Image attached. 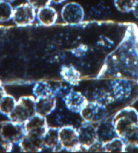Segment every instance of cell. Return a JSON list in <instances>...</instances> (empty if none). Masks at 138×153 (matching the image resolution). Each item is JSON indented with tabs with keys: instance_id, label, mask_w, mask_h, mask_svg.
Returning <instances> with one entry per match:
<instances>
[{
	"instance_id": "6da1fadb",
	"label": "cell",
	"mask_w": 138,
	"mask_h": 153,
	"mask_svg": "<svg viewBox=\"0 0 138 153\" xmlns=\"http://www.w3.org/2000/svg\"><path fill=\"white\" fill-rule=\"evenodd\" d=\"M36 114V99L33 97H23L17 100L15 108L8 118L15 123L23 126Z\"/></svg>"
},
{
	"instance_id": "7a4b0ae2",
	"label": "cell",
	"mask_w": 138,
	"mask_h": 153,
	"mask_svg": "<svg viewBox=\"0 0 138 153\" xmlns=\"http://www.w3.org/2000/svg\"><path fill=\"white\" fill-rule=\"evenodd\" d=\"M118 137L122 139L125 134L138 125V112L134 108L127 107L117 112L112 119Z\"/></svg>"
},
{
	"instance_id": "3957f363",
	"label": "cell",
	"mask_w": 138,
	"mask_h": 153,
	"mask_svg": "<svg viewBox=\"0 0 138 153\" xmlns=\"http://www.w3.org/2000/svg\"><path fill=\"white\" fill-rule=\"evenodd\" d=\"M59 140L62 150L67 152H86L79 145L77 129L73 126H62L59 128Z\"/></svg>"
},
{
	"instance_id": "277c9868",
	"label": "cell",
	"mask_w": 138,
	"mask_h": 153,
	"mask_svg": "<svg viewBox=\"0 0 138 153\" xmlns=\"http://www.w3.org/2000/svg\"><path fill=\"white\" fill-rule=\"evenodd\" d=\"M84 122L99 123L107 115V109L104 104L98 101H88L79 112Z\"/></svg>"
},
{
	"instance_id": "5b68a950",
	"label": "cell",
	"mask_w": 138,
	"mask_h": 153,
	"mask_svg": "<svg viewBox=\"0 0 138 153\" xmlns=\"http://www.w3.org/2000/svg\"><path fill=\"white\" fill-rule=\"evenodd\" d=\"M24 135L23 125L17 124L9 119L0 123V138L12 145L19 144Z\"/></svg>"
},
{
	"instance_id": "8992f818",
	"label": "cell",
	"mask_w": 138,
	"mask_h": 153,
	"mask_svg": "<svg viewBox=\"0 0 138 153\" xmlns=\"http://www.w3.org/2000/svg\"><path fill=\"white\" fill-rule=\"evenodd\" d=\"M36 11L29 3H22L14 9L11 19L17 26H28L36 19Z\"/></svg>"
},
{
	"instance_id": "52a82bcc",
	"label": "cell",
	"mask_w": 138,
	"mask_h": 153,
	"mask_svg": "<svg viewBox=\"0 0 138 153\" xmlns=\"http://www.w3.org/2000/svg\"><path fill=\"white\" fill-rule=\"evenodd\" d=\"M61 17L64 22L70 25H77L83 22L84 11L82 6L76 2L66 3L61 10Z\"/></svg>"
},
{
	"instance_id": "ba28073f",
	"label": "cell",
	"mask_w": 138,
	"mask_h": 153,
	"mask_svg": "<svg viewBox=\"0 0 138 153\" xmlns=\"http://www.w3.org/2000/svg\"><path fill=\"white\" fill-rule=\"evenodd\" d=\"M25 134L43 137L49 128L45 117L36 114L23 125Z\"/></svg>"
},
{
	"instance_id": "9c48e42d",
	"label": "cell",
	"mask_w": 138,
	"mask_h": 153,
	"mask_svg": "<svg viewBox=\"0 0 138 153\" xmlns=\"http://www.w3.org/2000/svg\"><path fill=\"white\" fill-rule=\"evenodd\" d=\"M77 131L79 145L88 152V148L98 141L96 127L93 123L84 122Z\"/></svg>"
},
{
	"instance_id": "30bf717a",
	"label": "cell",
	"mask_w": 138,
	"mask_h": 153,
	"mask_svg": "<svg viewBox=\"0 0 138 153\" xmlns=\"http://www.w3.org/2000/svg\"><path fill=\"white\" fill-rule=\"evenodd\" d=\"M97 140L105 144L118 137L116 130L112 121H102L96 126Z\"/></svg>"
},
{
	"instance_id": "8fae6325",
	"label": "cell",
	"mask_w": 138,
	"mask_h": 153,
	"mask_svg": "<svg viewBox=\"0 0 138 153\" xmlns=\"http://www.w3.org/2000/svg\"><path fill=\"white\" fill-rule=\"evenodd\" d=\"M64 99L67 108L78 113H79L88 101L82 93L72 90L64 97Z\"/></svg>"
},
{
	"instance_id": "7c38bea8",
	"label": "cell",
	"mask_w": 138,
	"mask_h": 153,
	"mask_svg": "<svg viewBox=\"0 0 138 153\" xmlns=\"http://www.w3.org/2000/svg\"><path fill=\"white\" fill-rule=\"evenodd\" d=\"M21 152L25 153L41 152L43 149V137L25 134L19 143Z\"/></svg>"
},
{
	"instance_id": "4fadbf2b",
	"label": "cell",
	"mask_w": 138,
	"mask_h": 153,
	"mask_svg": "<svg viewBox=\"0 0 138 153\" xmlns=\"http://www.w3.org/2000/svg\"><path fill=\"white\" fill-rule=\"evenodd\" d=\"M59 128L49 127L43 137V149L53 152L62 151L59 140Z\"/></svg>"
},
{
	"instance_id": "5bb4252c",
	"label": "cell",
	"mask_w": 138,
	"mask_h": 153,
	"mask_svg": "<svg viewBox=\"0 0 138 153\" xmlns=\"http://www.w3.org/2000/svg\"><path fill=\"white\" fill-rule=\"evenodd\" d=\"M57 101L54 95L36 99V112L37 114L47 117L53 113L56 107Z\"/></svg>"
},
{
	"instance_id": "9a60e30c",
	"label": "cell",
	"mask_w": 138,
	"mask_h": 153,
	"mask_svg": "<svg viewBox=\"0 0 138 153\" xmlns=\"http://www.w3.org/2000/svg\"><path fill=\"white\" fill-rule=\"evenodd\" d=\"M36 19L41 25L50 27L55 24L58 19V13L53 8L50 6L37 10Z\"/></svg>"
},
{
	"instance_id": "2e32d148",
	"label": "cell",
	"mask_w": 138,
	"mask_h": 153,
	"mask_svg": "<svg viewBox=\"0 0 138 153\" xmlns=\"http://www.w3.org/2000/svg\"><path fill=\"white\" fill-rule=\"evenodd\" d=\"M53 88L49 83L46 82H39L35 84L33 89V97L35 99L45 98L55 96Z\"/></svg>"
},
{
	"instance_id": "e0dca14e",
	"label": "cell",
	"mask_w": 138,
	"mask_h": 153,
	"mask_svg": "<svg viewBox=\"0 0 138 153\" xmlns=\"http://www.w3.org/2000/svg\"><path fill=\"white\" fill-rule=\"evenodd\" d=\"M17 102L14 97L6 94L0 102V113L8 117L15 108Z\"/></svg>"
},
{
	"instance_id": "ac0fdd59",
	"label": "cell",
	"mask_w": 138,
	"mask_h": 153,
	"mask_svg": "<svg viewBox=\"0 0 138 153\" xmlns=\"http://www.w3.org/2000/svg\"><path fill=\"white\" fill-rule=\"evenodd\" d=\"M125 143L122 139L119 137L112 140L110 141L103 144L104 152L120 153L124 152Z\"/></svg>"
},
{
	"instance_id": "d6986e66",
	"label": "cell",
	"mask_w": 138,
	"mask_h": 153,
	"mask_svg": "<svg viewBox=\"0 0 138 153\" xmlns=\"http://www.w3.org/2000/svg\"><path fill=\"white\" fill-rule=\"evenodd\" d=\"M62 76L66 82L71 85H76L80 80L79 72L72 66H67L62 68Z\"/></svg>"
},
{
	"instance_id": "ffe728a7",
	"label": "cell",
	"mask_w": 138,
	"mask_h": 153,
	"mask_svg": "<svg viewBox=\"0 0 138 153\" xmlns=\"http://www.w3.org/2000/svg\"><path fill=\"white\" fill-rule=\"evenodd\" d=\"M14 8L10 3L2 0L0 2V22H6L12 19Z\"/></svg>"
},
{
	"instance_id": "44dd1931",
	"label": "cell",
	"mask_w": 138,
	"mask_h": 153,
	"mask_svg": "<svg viewBox=\"0 0 138 153\" xmlns=\"http://www.w3.org/2000/svg\"><path fill=\"white\" fill-rule=\"evenodd\" d=\"M137 0H114V6L122 13L132 11Z\"/></svg>"
},
{
	"instance_id": "7402d4cb",
	"label": "cell",
	"mask_w": 138,
	"mask_h": 153,
	"mask_svg": "<svg viewBox=\"0 0 138 153\" xmlns=\"http://www.w3.org/2000/svg\"><path fill=\"white\" fill-rule=\"evenodd\" d=\"M122 139L125 145L138 146V125L130 129Z\"/></svg>"
},
{
	"instance_id": "603a6c76",
	"label": "cell",
	"mask_w": 138,
	"mask_h": 153,
	"mask_svg": "<svg viewBox=\"0 0 138 153\" xmlns=\"http://www.w3.org/2000/svg\"><path fill=\"white\" fill-rule=\"evenodd\" d=\"M28 3L36 10L50 6V0H28Z\"/></svg>"
},
{
	"instance_id": "cb8c5ba5",
	"label": "cell",
	"mask_w": 138,
	"mask_h": 153,
	"mask_svg": "<svg viewBox=\"0 0 138 153\" xmlns=\"http://www.w3.org/2000/svg\"><path fill=\"white\" fill-rule=\"evenodd\" d=\"M13 146L9 142L0 138V153L10 152L12 151Z\"/></svg>"
},
{
	"instance_id": "d4e9b609",
	"label": "cell",
	"mask_w": 138,
	"mask_h": 153,
	"mask_svg": "<svg viewBox=\"0 0 138 153\" xmlns=\"http://www.w3.org/2000/svg\"><path fill=\"white\" fill-rule=\"evenodd\" d=\"M88 152H104L103 144L97 141L94 144L89 148L88 150Z\"/></svg>"
},
{
	"instance_id": "484cf974",
	"label": "cell",
	"mask_w": 138,
	"mask_h": 153,
	"mask_svg": "<svg viewBox=\"0 0 138 153\" xmlns=\"http://www.w3.org/2000/svg\"><path fill=\"white\" fill-rule=\"evenodd\" d=\"M124 152L138 153V146H137V145H125Z\"/></svg>"
},
{
	"instance_id": "4316f807",
	"label": "cell",
	"mask_w": 138,
	"mask_h": 153,
	"mask_svg": "<svg viewBox=\"0 0 138 153\" xmlns=\"http://www.w3.org/2000/svg\"><path fill=\"white\" fill-rule=\"evenodd\" d=\"M133 13L136 19H138V0H137L135 6L133 9Z\"/></svg>"
},
{
	"instance_id": "83f0119b",
	"label": "cell",
	"mask_w": 138,
	"mask_h": 153,
	"mask_svg": "<svg viewBox=\"0 0 138 153\" xmlns=\"http://www.w3.org/2000/svg\"><path fill=\"white\" fill-rule=\"evenodd\" d=\"M6 94L7 93L4 90V88L0 84V102L2 100V99H3V97H4Z\"/></svg>"
},
{
	"instance_id": "f1b7e54d",
	"label": "cell",
	"mask_w": 138,
	"mask_h": 153,
	"mask_svg": "<svg viewBox=\"0 0 138 153\" xmlns=\"http://www.w3.org/2000/svg\"><path fill=\"white\" fill-rule=\"evenodd\" d=\"M66 0H50L51 2L55 3V4H61L63 3Z\"/></svg>"
},
{
	"instance_id": "f546056e",
	"label": "cell",
	"mask_w": 138,
	"mask_h": 153,
	"mask_svg": "<svg viewBox=\"0 0 138 153\" xmlns=\"http://www.w3.org/2000/svg\"><path fill=\"white\" fill-rule=\"evenodd\" d=\"M3 1H7V2H9V3H11V2H14V1H16V0H3Z\"/></svg>"
},
{
	"instance_id": "4dcf8cb0",
	"label": "cell",
	"mask_w": 138,
	"mask_h": 153,
	"mask_svg": "<svg viewBox=\"0 0 138 153\" xmlns=\"http://www.w3.org/2000/svg\"><path fill=\"white\" fill-rule=\"evenodd\" d=\"M2 1V0H0V2H1V1Z\"/></svg>"
}]
</instances>
